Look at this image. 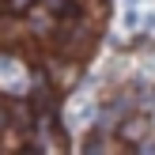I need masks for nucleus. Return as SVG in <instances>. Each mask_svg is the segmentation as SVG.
<instances>
[{"label":"nucleus","instance_id":"nucleus-1","mask_svg":"<svg viewBox=\"0 0 155 155\" xmlns=\"http://www.w3.org/2000/svg\"><path fill=\"white\" fill-rule=\"evenodd\" d=\"M95 27H98V19H91V15H68L64 27L57 30L64 57H87L91 45H95Z\"/></svg>","mask_w":155,"mask_h":155},{"label":"nucleus","instance_id":"nucleus-2","mask_svg":"<svg viewBox=\"0 0 155 155\" xmlns=\"http://www.w3.org/2000/svg\"><path fill=\"white\" fill-rule=\"evenodd\" d=\"M53 30H57V19H53V12H49V8H30V34L49 38Z\"/></svg>","mask_w":155,"mask_h":155},{"label":"nucleus","instance_id":"nucleus-10","mask_svg":"<svg viewBox=\"0 0 155 155\" xmlns=\"http://www.w3.org/2000/svg\"><path fill=\"white\" fill-rule=\"evenodd\" d=\"M42 4H45V8H49V12H64V8H68V4H72V0H42Z\"/></svg>","mask_w":155,"mask_h":155},{"label":"nucleus","instance_id":"nucleus-13","mask_svg":"<svg viewBox=\"0 0 155 155\" xmlns=\"http://www.w3.org/2000/svg\"><path fill=\"white\" fill-rule=\"evenodd\" d=\"M129 4H136V0H129Z\"/></svg>","mask_w":155,"mask_h":155},{"label":"nucleus","instance_id":"nucleus-4","mask_svg":"<svg viewBox=\"0 0 155 155\" xmlns=\"http://www.w3.org/2000/svg\"><path fill=\"white\" fill-rule=\"evenodd\" d=\"M49 72H53V83H61V87H72L76 83V64H64V61H53L49 64Z\"/></svg>","mask_w":155,"mask_h":155},{"label":"nucleus","instance_id":"nucleus-9","mask_svg":"<svg viewBox=\"0 0 155 155\" xmlns=\"http://www.w3.org/2000/svg\"><path fill=\"white\" fill-rule=\"evenodd\" d=\"M8 4H12V12H30L38 0H8Z\"/></svg>","mask_w":155,"mask_h":155},{"label":"nucleus","instance_id":"nucleus-3","mask_svg":"<svg viewBox=\"0 0 155 155\" xmlns=\"http://www.w3.org/2000/svg\"><path fill=\"white\" fill-rule=\"evenodd\" d=\"M121 136H125V140H144V136H148V117H144V114H140V117H125V121H121Z\"/></svg>","mask_w":155,"mask_h":155},{"label":"nucleus","instance_id":"nucleus-11","mask_svg":"<svg viewBox=\"0 0 155 155\" xmlns=\"http://www.w3.org/2000/svg\"><path fill=\"white\" fill-rule=\"evenodd\" d=\"M8 121H12L8 117V106H0V129H8Z\"/></svg>","mask_w":155,"mask_h":155},{"label":"nucleus","instance_id":"nucleus-5","mask_svg":"<svg viewBox=\"0 0 155 155\" xmlns=\"http://www.w3.org/2000/svg\"><path fill=\"white\" fill-rule=\"evenodd\" d=\"M34 106H38V114H49V106H53V91L42 76L34 80Z\"/></svg>","mask_w":155,"mask_h":155},{"label":"nucleus","instance_id":"nucleus-7","mask_svg":"<svg viewBox=\"0 0 155 155\" xmlns=\"http://www.w3.org/2000/svg\"><path fill=\"white\" fill-rule=\"evenodd\" d=\"M8 117H12L15 133H27V129H30V114H27V106H8Z\"/></svg>","mask_w":155,"mask_h":155},{"label":"nucleus","instance_id":"nucleus-12","mask_svg":"<svg viewBox=\"0 0 155 155\" xmlns=\"http://www.w3.org/2000/svg\"><path fill=\"white\" fill-rule=\"evenodd\" d=\"M0 12H4V0H0Z\"/></svg>","mask_w":155,"mask_h":155},{"label":"nucleus","instance_id":"nucleus-8","mask_svg":"<svg viewBox=\"0 0 155 155\" xmlns=\"http://www.w3.org/2000/svg\"><path fill=\"white\" fill-rule=\"evenodd\" d=\"M8 76H19V64L12 57H0V80H8Z\"/></svg>","mask_w":155,"mask_h":155},{"label":"nucleus","instance_id":"nucleus-6","mask_svg":"<svg viewBox=\"0 0 155 155\" xmlns=\"http://www.w3.org/2000/svg\"><path fill=\"white\" fill-rule=\"evenodd\" d=\"M19 34H23L19 19H8V15H0V45H12Z\"/></svg>","mask_w":155,"mask_h":155}]
</instances>
